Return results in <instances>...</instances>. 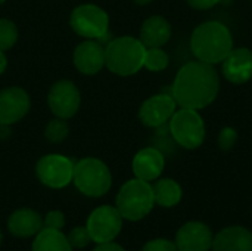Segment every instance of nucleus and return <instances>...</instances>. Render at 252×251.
I'll return each mask as SVG.
<instances>
[{
    "label": "nucleus",
    "mask_w": 252,
    "mask_h": 251,
    "mask_svg": "<svg viewBox=\"0 0 252 251\" xmlns=\"http://www.w3.org/2000/svg\"><path fill=\"white\" fill-rule=\"evenodd\" d=\"M171 24L161 15L149 16L143 21L139 33V40L148 47H162L171 38Z\"/></svg>",
    "instance_id": "obj_17"
},
{
    "label": "nucleus",
    "mask_w": 252,
    "mask_h": 251,
    "mask_svg": "<svg viewBox=\"0 0 252 251\" xmlns=\"http://www.w3.org/2000/svg\"><path fill=\"white\" fill-rule=\"evenodd\" d=\"M189 46L198 61L217 65L221 64L233 49V37L223 22L207 21L192 31Z\"/></svg>",
    "instance_id": "obj_2"
},
{
    "label": "nucleus",
    "mask_w": 252,
    "mask_h": 251,
    "mask_svg": "<svg viewBox=\"0 0 252 251\" xmlns=\"http://www.w3.org/2000/svg\"><path fill=\"white\" fill-rule=\"evenodd\" d=\"M93 251H126V250H124V247H121L120 244H117V243L111 241V243H102V244H97Z\"/></svg>",
    "instance_id": "obj_30"
},
{
    "label": "nucleus",
    "mask_w": 252,
    "mask_h": 251,
    "mask_svg": "<svg viewBox=\"0 0 252 251\" xmlns=\"http://www.w3.org/2000/svg\"><path fill=\"white\" fill-rule=\"evenodd\" d=\"M165 167V158L164 154L154 146H148L140 149L131 163L133 173L137 179H142L145 182H154L157 180Z\"/></svg>",
    "instance_id": "obj_16"
},
{
    "label": "nucleus",
    "mask_w": 252,
    "mask_h": 251,
    "mask_svg": "<svg viewBox=\"0 0 252 251\" xmlns=\"http://www.w3.org/2000/svg\"><path fill=\"white\" fill-rule=\"evenodd\" d=\"M136 4H140V6H145V4H149L152 0H133Z\"/></svg>",
    "instance_id": "obj_32"
},
{
    "label": "nucleus",
    "mask_w": 252,
    "mask_h": 251,
    "mask_svg": "<svg viewBox=\"0 0 252 251\" xmlns=\"http://www.w3.org/2000/svg\"><path fill=\"white\" fill-rule=\"evenodd\" d=\"M170 64V56L162 47H148L145 53V64L143 68L152 71V72H159L164 71Z\"/></svg>",
    "instance_id": "obj_22"
},
{
    "label": "nucleus",
    "mask_w": 252,
    "mask_h": 251,
    "mask_svg": "<svg viewBox=\"0 0 252 251\" xmlns=\"http://www.w3.org/2000/svg\"><path fill=\"white\" fill-rule=\"evenodd\" d=\"M238 130L233 129V127H223L219 133V138H217V145L219 148L223 151V152H227L230 149H233V146L236 145L238 142Z\"/></svg>",
    "instance_id": "obj_25"
},
{
    "label": "nucleus",
    "mask_w": 252,
    "mask_h": 251,
    "mask_svg": "<svg viewBox=\"0 0 252 251\" xmlns=\"http://www.w3.org/2000/svg\"><path fill=\"white\" fill-rule=\"evenodd\" d=\"M177 111V102L171 93H158L148 98L139 108V120L143 126L159 129L168 124L173 114Z\"/></svg>",
    "instance_id": "obj_11"
},
{
    "label": "nucleus",
    "mask_w": 252,
    "mask_h": 251,
    "mask_svg": "<svg viewBox=\"0 0 252 251\" xmlns=\"http://www.w3.org/2000/svg\"><path fill=\"white\" fill-rule=\"evenodd\" d=\"M123 216L117 207L100 206L94 209L87 219V231L96 244L114 241L123 229Z\"/></svg>",
    "instance_id": "obj_9"
},
{
    "label": "nucleus",
    "mask_w": 252,
    "mask_h": 251,
    "mask_svg": "<svg viewBox=\"0 0 252 251\" xmlns=\"http://www.w3.org/2000/svg\"><path fill=\"white\" fill-rule=\"evenodd\" d=\"M142 251H179L176 247V243L165 240V238H157V240H151L148 241Z\"/></svg>",
    "instance_id": "obj_28"
},
{
    "label": "nucleus",
    "mask_w": 252,
    "mask_h": 251,
    "mask_svg": "<svg viewBox=\"0 0 252 251\" xmlns=\"http://www.w3.org/2000/svg\"><path fill=\"white\" fill-rule=\"evenodd\" d=\"M146 47L131 36L112 38L105 46V67L115 75L128 77L139 72L145 64Z\"/></svg>",
    "instance_id": "obj_3"
},
{
    "label": "nucleus",
    "mask_w": 252,
    "mask_h": 251,
    "mask_svg": "<svg viewBox=\"0 0 252 251\" xmlns=\"http://www.w3.org/2000/svg\"><path fill=\"white\" fill-rule=\"evenodd\" d=\"M31 108L30 95L18 86L0 90V126H12L22 120Z\"/></svg>",
    "instance_id": "obj_12"
},
{
    "label": "nucleus",
    "mask_w": 252,
    "mask_h": 251,
    "mask_svg": "<svg viewBox=\"0 0 252 251\" xmlns=\"http://www.w3.org/2000/svg\"><path fill=\"white\" fill-rule=\"evenodd\" d=\"M74 65L84 75H94L105 67V46L99 40L86 38L74 50Z\"/></svg>",
    "instance_id": "obj_15"
},
{
    "label": "nucleus",
    "mask_w": 252,
    "mask_h": 251,
    "mask_svg": "<svg viewBox=\"0 0 252 251\" xmlns=\"http://www.w3.org/2000/svg\"><path fill=\"white\" fill-rule=\"evenodd\" d=\"M1 238H3V235H1V231H0V244H1Z\"/></svg>",
    "instance_id": "obj_33"
},
{
    "label": "nucleus",
    "mask_w": 252,
    "mask_h": 251,
    "mask_svg": "<svg viewBox=\"0 0 252 251\" xmlns=\"http://www.w3.org/2000/svg\"><path fill=\"white\" fill-rule=\"evenodd\" d=\"M168 130L173 141L185 149L199 148L207 136L205 123L196 109L180 108L168 121Z\"/></svg>",
    "instance_id": "obj_6"
},
{
    "label": "nucleus",
    "mask_w": 252,
    "mask_h": 251,
    "mask_svg": "<svg viewBox=\"0 0 252 251\" xmlns=\"http://www.w3.org/2000/svg\"><path fill=\"white\" fill-rule=\"evenodd\" d=\"M154 191L149 182L142 179L127 180L118 191L115 207L121 213L123 219L130 222H137L145 219L154 209Z\"/></svg>",
    "instance_id": "obj_4"
},
{
    "label": "nucleus",
    "mask_w": 252,
    "mask_h": 251,
    "mask_svg": "<svg viewBox=\"0 0 252 251\" xmlns=\"http://www.w3.org/2000/svg\"><path fill=\"white\" fill-rule=\"evenodd\" d=\"M152 191H154L155 204L165 209H171L177 206L183 197V189L179 185V182L170 178L157 179V182L152 185Z\"/></svg>",
    "instance_id": "obj_20"
},
{
    "label": "nucleus",
    "mask_w": 252,
    "mask_h": 251,
    "mask_svg": "<svg viewBox=\"0 0 252 251\" xmlns=\"http://www.w3.org/2000/svg\"><path fill=\"white\" fill-rule=\"evenodd\" d=\"M63 226H65V216H63V213L59 212V210H52V212H49V213L44 216V219H43V228L61 231Z\"/></svg>",
    "instance_id": "obj_27"
},
{
    "label": "nucleus",
    "mask_w": 252,
    "mask_h": 251,
    "mask_svg": "<svg viewBox=\"0 0 252 251\" xmlns=\"http://www.w3.org/2000/svg\"><path fill=\"white\" fill-rule=\"evenodd\" d=\"M31 251H72V247L61 231L43 228L34 238Z\"/></svg>",
    "instance_id": "obj_21"
},
{
    "label": "nucleus",
    "mask_w": 252,
    "mask_h": 251,
    "mask_svg": "<svg viewBox=\"0 0 252 251\" xmlns=\"http://www.w3.org/2000/svg\"><path fill=\"white\" fill-rule=\"evenodd\" d=\"M74 164L68 157L61 154L43 155L35 164L37 179L47 188L62 189L72 182Z\"/></svg>",
    "instance_id": "obj_8"
},
{
    "label": "nucleus",
    "mask_w": 252,
    "mask_h": 251,
    "mask_svg": "<svg viewBox=\"0 0 252 251\" xmlns=\"http://www.w3.org/2000/svg\"><path fill=\"white\" fill-rule=\"evenodd\" d=\"M7 229L13 237H35L43 229V217L32 209H18L7 219Z\"/></svg>",
    "instance_id": "obj_18"
},
{
    "label": "nucleus",
    "mask_w": 252,
    "mask_h": 251,
    "mask_svg": "<svg viewBox=\"0 0 252 251\" xmlns=\"http://www.w3.org/2000/svg\"><path fill=\"white\" fill-rule=\"evenodd\" d=\"M186 1L192 9L208 10V9H213L214 6H217L219 3H221L223 0H186Z\"/></svg>",
    "instance_id": "obj_29"
},
{
    "label": "nucleus",
    "mask_w": 252,
    "mask_h": 251,
    "mask_svg": "<svg viewBox=\"0 0 252 251\" xmlns=\"http://www.w3.org/2000/svg\"><path fill=\"white\" fill-rule=\"evenodd\" d=\"M6 68H7V58H6L4 52L0 50V75L6 71Z\"/></svg>",
    "instance_id": "obj_31"
},
{
    "label": "nucleus",
    "mask_w": 252,
    "mask_h": 251,
    "mask_svg": "<svg viewBox=\"0 0 252 251\" xmlns=\"http://www.w3.org/2000/svg\"><path fill=\"white\" fill-rule=\"evenodd\" d=\"M221 72L232 84H245L252 78V50L248 47H233L221 62Z\"/></svg>",
    "instance_id": "obj_14"
},
{
    "label": "nucleus",
    "mask_w": 252,
    "mask_h": 251,
    "mask_svg": "<svg viewBox=\"0 0 252 251\" xmlns=\"http://www.w3.org/2000/svg\"><path fill=\"white\" fill-rule=\"evenodd\" d=\"M68 133H69V126H68V121L63 120V118L55 117L44 127V138L50 143H61V142H63L66 139Z\"/></svg>",
    "instance_id": "obj_23"
},
{
    "label": "nucleus",
    "mask_w": 252,
    "mask_h": 251,
    "mask_svg": "<svg viewBox=\"0 0 252 251\" xmlns=\"http://www.w3.org/2000/svg\"><path fill=\"white\" fill-rule=\"evenodd\" d=\"M69 25L78 36L99 40L109 33V16L100 6L86 3L77 6L71 12Z\"/></svg>",
    "instance_id": "obj_7"
},
{
    "label": "nucleus",
    "mask_w": 252,
    "mask_h": 251,
    "mask_svg": "<svg viewBox=\"0 0 252 251\" xmlns=\"http://www.w3.org/2000/svg\"><path fill=\"white\" fill-rule=\"evenodd\" d=\"M18 28L10 19L0 18V50L6 52L12 49L18 41Z\"/></svg>",
    "instance_id": "obj_24"
},
{
    "label": "nucleus",
    "mask_w": 252,
    "mask_h": 251,
    "mask_svg": "<svg viewBox=\"0 0 252 251\" xmlns=\"http://www.w3.org/2000/svg\"><path fill=\"white\" fill-rule=\"evenodd\" d=\"M214 235L211 228L202 222H188L176 234L179 251H208L213 247Z\"/></svg>",
    "instance_id": "obj_13"
},
{
    "label": "nucleus",
    "mask_w": 252,
    "mask_h": 251,
    "mask_svg": "<svg viewBox=\"0 0 252 251\" xmlns=\"http://www.w3.org/2000/svg\"><path fill=\"white\" fill-rule=\"evenodd\" d=\"M4 1H6V0H0V6H1V4H3Z\"/></svg>",
    "instance_id": "obj_34"
},
{
    "label": "nucleus",
    "mask_w": 252,
    "mask_h": 251,
    "mask_svg": "<svg viewBox=\"0 0 252 251\" xmlns=\"http://www.w3.org/2000/svg\"><path fill=\"white\" fill-rule=\"evenodd\" d=\"M72 182L83 195L100 198L111 189L112 175L109 167L102 160L86 157L74 164Z\"/></svg>",
    "instance_id": "obj_5"
},
{
    "label": "nucleus",
    "mask_w": 252,
    "mask_h": 251,
    "mask_svg": "<svg viewBox=\"0 0 252 251\" xmlns=\"http://www.w3.org/2000/svg\"><path fill=\"white\" fill-rule=\"evenodd\" d=\"M47 105L55 117L69 120L80 109V89L71 80H58L52 84L47 93Z\"/></svg>",
    "instance_id": "obj_10"
},
{
    "label": "nucleus",
    "mask_w": 252,
    "mask_h": 251,
    "mask_svg": "<svg viewBox=\"0 0 252 251\" xmlns=\"http://www.w3.org/2000/svg\"><path fill=\"white\" fill-rule=\"evenodd\" d=\"M220 75L214 65L190 61L185 64L171 84V96L180 108L201 111L210 107L219 96Z\"/></svg>",
    "instance_id": "obj_1"
},
{
    "label": "nucleus",
    "mask_w": 252,
    "mask_h": 251,
    "mask_svg": "<svg viewBox=\"0 0 252 251\" xmlns=\"http://www.w3.org/2000/svg\"><path fill=\"white\" fill-rule=\"evenodd\" d=\"M66 238L72 249H84L92 243V237L86 226H77V228L71 229V232L68 234Z\"/></svg>",
    "instance_id": "obj_26"
},
{
    "label": "nucleus",
    "mask_w": 252,
    "mask_h": 251,
    "mask_svg": "<svg viewBox=\"0 0 252 251\" xmlns=\"http://www.w3.org/2000/svg\"><path fill=\"white\" fill-rule=\"evenodd\" d=\"M213 251H252V232L244 226L221 229L213 240Z\"/></svg>",
    "instance_id": "obj_19"
}]
</instances>
